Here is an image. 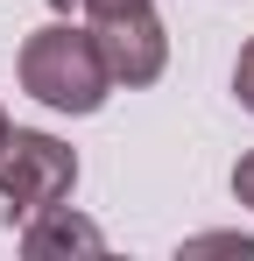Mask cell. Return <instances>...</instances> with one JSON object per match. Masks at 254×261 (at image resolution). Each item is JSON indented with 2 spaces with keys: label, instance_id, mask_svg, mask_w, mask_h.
Instances as JSON below:
<instances>
[{
  "label": "cell",
  "instance_id": "ba28073f",
  "mask_svg": "<svg viewBox=\"0 0 254 261\" xmlns=\"http://www.w3.org/2000/svg\"><path fill=\"white\" fill-rule=\"evenodd\" d=\"M85 14H106V7H141V0H78Z\"/></svg>",
  "mask_w": 254,
  "mask_h": 261
},
{
  "label": "cell",
  "instance_id": "8992f818",
  "mask_svg": "<svg viewBox=\"0 0 254 261\" xmlns=\"http://www.w3.org/2000/svg\"><path fill=\"white\" fill-rule=\"evenodd\" d=\"M233 92H240V106L254 113V43L240 49V64H233Z\"/></svg>",
  "mask_w": 254,
  "mask_h": 261
},
{
  "label": "cell",
  "instance_id": "5b68a950",
  "mask_svg": "<svg viewBox=\"0 0 254 261\" xmlns=\"http://www.w3.org/2000/svg\"><path fill=\"white\" fill-rule=\"evenodd\" d=\"M191 254H240V261H254V240H233V233H205V240H191Z\"/></svg>",
  "mask_w": 254,
  "mask_h": 261
},
{
  "label": "cell",
  "instance_id": "9c48e42d",
  "mask_svg": "<svg viewBox=\"0 0 254 261\" xmlns=\"http://www.w3.org/2000/svg\"><path fill=\"white\" fill-rule=\"evenodd\" d=\"M7 134H14V127H7V106H0V148H7Z\"/></svg>",
  "mask_w": 254,
  "mask_h": 261
},
{
  "label": "cell",
  "instance_id": "277c9868",
  "mask_svg": "<svg viewBox=\"0 0 254 261\" xmlns=\"http://www.w3.org/2000/svg\"><path fill=\"white\" fill-rule=\"evenodd\" d=\"M71 247H78V254H99V247H106V233H99V226H92V219H78V212H64V205H49V212H36L29 219V233H21V254H71Z\"/></svg>",
  "mask_w": 254,
  "mask_h": 261
},
{
  "label": "cell",
  "instance_id": "7a4b0ae2",
  "mask_svg": "<svg viewBox=\"0 0 254 261\" xmlns=\"http://www.w3.org/2000/svg\"><path fill=\"white\" fill-rule=\"evenodd\" d=\"M71 184H78V155L57 134H42V127H14L7 134V148H0V205H7V226L64 205Z\"/></svg>",
  "mask_w": 254,
  "mask_h": 261
},
{
  "label": "cell",
  "instance_id": "6da1fadb",
  "mask_svg": "<svg viewBox=\"0 0 254 261\" xmlns=\"http://www.w3.org/2000/svg\"><path fill=\"white\" fill-rule=\"evenodd\" d=\"M21 92L42 99L49 113H99L113 92V71L92 43V29H71V21L36 29L21 43Z\"/></svg>",
  "mask_w": 254,
  "mask_h": 261
},
{
  "label": "cell",
  "instance_id": "3957f363",
  "mask_svg": "<svg viewBox=\"0 0 254 261\" xmlns=\"http://www.w3.org/2000/svg\"><path fill=\"white\" fill-rule=\"evenodd\" d=\"M85 29H92V43H99V57H106L113 85H156V78H163V64H169V29H163V14H156V0L85 14Z\"/></svg>",
  "mask_w": 254,
  "mask_h": 261
},
{
  "label": "cell",
  "instance_id": "52a82bcc",
  "mask_svg": "<svg viewBox=\"0 0 254 261\" xmlns=\"http://www.w3.org/2000/svg\"><path fill=\"white\" fill-rule=\"evenodd\" d=\"M233 198H240V205L254 212V148L240 155V163H233Z\"/></svg>",
  "mask_w": 254,
  "mask_h": 261
}]
</instances>
